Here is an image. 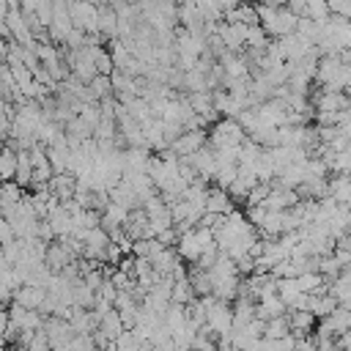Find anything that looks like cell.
Here are the masks:
<instances>
[{"mask_svg": "<svg viewBox=\"0 0 351 351\" xmlns=\"http://www.w3.org/2000/svg\"><path fill=\"white\" fill-rule=\"evenodd\" d=\"M211 148L222 151V148H239L247 140V132L241 129V123L236 118H222L214 129H211Z\"/></svg>", "mask_w": 351, "mask_h": 351, "instance_id": "6da1fadb", "label": "cell"}, {"mask_svg": "<svg viewBox=\"0 0 351 351\" xmlns=\"http://www.w3.org/2000/svg\"><path fill=\"white\" fill-rule=\"evenodd\" d=\"M203 145H206V134H203L200 129H184V132L170 143V151H173L178 159H186V156L197 154Z\"/></svg>", "mask_w": 351, "mask_h": 351, "instance_id": "7a4b0ae2", "label": "cell"}, {"mask_svg": "<svg viewBox=\"0 0 351 351\" xmlns=\"http://www.w3.org/2000/svg\"><path fill=\"white\" fill-rule=\"evenodd\" d=\"M351 101L346 96V90H324L315 96V112H343L348 110Z\"/></svg>", "mask_w": 351, "mask_h": 351, "instance_id": "3957f363", "label": "cell"}, {"mask_svg": "<svg viewBox=\"0 0 351 351\" xmlns=\"http://www.w3.org/2000/svg\"><path fill=\"white\" fill-rule=\"evenodd\" d=\"M14 302H19L27 310H41L44 302H47V288L44 285H27L25 282V285H19L14 291Z\"/></svg>", "mask_w": 351, "mask_h": 351, "instance_id": "277c9868", "label": "cell"}, {"mask_svg": "<svg viewBox=\"0 0 351 351\" xmlns=\"http://www.w3.org/2000/svg\"><path fill=\"white\" fill-rule=\"evenodd\" d=\"M321 324L337 337V335H343V332H348L351 329V307H346V304H337L326 318H321Z\"/></svg>", "mask_w": 351, "mask_h": 351, "instance_id": "5b68a950", "label": "cell"}, {"mask_svg": "<svg viewBox=\"0 0 351 351\" xmlns=\"http://www.w3.org/2000/svg\"><path fill=\"white\" fill-rule=\"evenodd\" d=\"M288 313V304L280 299V293H271V296H263L255 302V315L269 321V318H277V315H285Z\"/></svg>", "mask_w": 351, "mask_h": 351, "instance_id": "8992f818", "label": "cell"}, {"mask_svg": "<svg viewBox=\"0 0 351 351\" xmlns=\"http://www.w3.org/2000/svg\"><path fill=\"white\" fill-rule=\"evenodd\" d=\"M206 211H211V214H230V211H233V197H230V192L222 189V186L208 189V195H206Z\"/></svg>", "mask_w": 351, "mask_h": 351, "instance_id": "52a82bcc", "label": "cell"}, {"mask_svg": "<svg viewBox=\"0 0 351 351\" xmlns=\"http://www.w3.org/2000/svg\"><path fill=\"white\" fill-rule=\"evenodd\" d=\"M315 315L310 310H288V324H291V335L302 337V335H313L315 329Z\"/></svg>", "mask_w": 351, "mask_h": 351, "instance_id": "ba28073f", "label": "cell"}, {"mask_svg": "<svg viewBox=\"0 0 351 351\" xmlns=\"http://www.w3.org/2000/svg\"><path fill=\"white\" fill-rule=\"evenodd\" d=\"M96 329H99V332H101L104 337H110V340H115V337H118V335H121V332H123L126 326H123V321H121V315H118V310L112 307L110 313H104V315H101V321H99V326H96Z\"/></svg>", "mask_w": 351, "mask_h": 351, "instance_id": "9c48e42d", "label": "cell"}, {"mask_svg": "<svg viewBox=\"0 0 351 351\" xmlns=\"http://www.w3.org/2000/svg\"><path fill=\"white\" fill-rule=\"evenodd\" d=\"M277 293H280V299H282V302L288 304V310H291V304L302 296L296 277H280V280H277Z\"/></svg>", "mask_w": 351, "mask_h": 351, "instance_id": "30bf717a", "label": "cell"}, {"mask_svg": "<svg viewBox=\"0 0 351 351\" xmlns=\"http://www.w3.org/2000/svg\"><path fill=\"white\" fill-rule=\"evenodd\" d=\"M285 335H291V324H288V315H277V318H269V321H266L263 337H269V340H282Z\"/></svg>", "mask_w": 351, "mask_h": 351, "instance_id": "8fae6325", "label": "cell"}, {"mask_svg": "<svg viewBox=\"0 0 351 351\" xmlns=\"http://www.w3.org/2000/svg\"><path fill=\"white\" fill-rule=\"evenodd\" d=\"M16 178V151L3 148L0 151V181H14Z\"/></svg>", "mask_w": 351, "mask_h": 351, "instance_id": "7c38bea8", "label": "cell"}, {"mask_svg": "<svg viewBox=\"0 0 351 351\" xmlns=\"http://www.w3.org/2000/svg\"><path fill=\"white\" fill-rule=\"evenodd\" d=\"M225 71H228V77H244L247 63L241 58H225Z\"/></svg>", "mask_w": 351, "mask_h": 351, "instance_id": "4fadbf2b", "label": "cell"}, {"mask_svg": "<svg viewBox=\"0 0 351 351\" xmlns=\"http://www.w3.org/2000/svg\"><path fill=\"white\" fill-rule=\"evenodd\" d=\"M99 351H118V346H115V343H110V346H104V348H99Z\"/></svg>", "mask_w": 351, "mask_h": 351, "instance_id": "5bb4252c", "label": "cell"}, {"mask_svg": "<svg viewBox=\"0 0 351 351\" xmlns=\"http://www.w3.org/2000/svg\"><path fill=\"white\" fill-rule=\"evenodd\" d=\"M346 96H348V101H351V85H348V88H346Z\"/></svg>", "mask_w": 351, "mask_h": 351, "instance_id": "9a60e30c", "label": "cell"}]
</instances>
